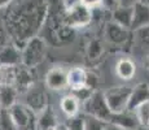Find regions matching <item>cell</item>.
Here are the masks:
<instances>
[{"mask_svg": "<svg viewBox=\"0 0 149 130\" xmlns=\"http://www.w3.org/2000/svg\"><path fill=\"white\" fill-rule=\"evenodd\" d=\"M48 9V0H13L3 22L10 42L22 50L29 39L38 37L47 22Z\"/></svg>", "mask_w": 149, "mask_h": 130, "instance_id": "1", "label": "cell"}, {"mask_svg": "<svg viewBox=\"0 0 149 130\" xmlns=\"http://www.w3.org/2000/svg\"><path fill=\"white\" fill-rule=\"evenodd\" d=\"M47 55V43L40 37H34L25 43L21 50V64L30 69L40 65Z\"/></svg>", "mask_w": 149, "mask_h": 130, "instance_id": "2", "label": "cell"}, {"mask_svg": "<svg viewBox=\"0 0 149 130\" xmlns=\"http://www.w3.org/2000/svg\"><path fill=\"white\" fill-rule=\"evenodd\" d=\"M93 21L92 9L87 8L86 5L81 4H74L65 9L64 12V24L71 29H83L91 25Z\"/></svg>", "mask_w": 149, "mask_h": 130, "instance_id": "3", "label": "cell"}, {"mask_svg": "<svg viewBox=\"0 0 149 130\" xmlns=\"http://www.w3.org/2000/svg\"><path fill=\"white\" fill-rule=\"evenodd\" d=\"M82 107H83V112H84L83 115L92 116L101 121H105V122H108L111 116V112L104 98V91L100 90L93 91L91 94V96L82 104Z\"/></svg>", "mask_w": 149, "mask_h": 130, "instance_id": "4", "label": "cell"}, {"mask_svg": "<svg viewBox=\"0 0 149 130\" xmlns=\"http://www.w3.org/2000/svg\"><path fill=\"white\" fill-rule=\"evenodd\" d=\"M131 87L127 85H119L108 89L104 91V98L111 113H119V112L127 111L128 99H130Z\"/></svg>", "mask_w": 149, "mask_h": 130, "instance_id": "5", "label": "cell"}, {"mask_svg": "<svg viewBox=\"0 0 149 130\" xmlns=\"http://www.w3.org/2000/svg\"><path fill=\"white\" fill-rule=\"evenodd\" d=\"M8 112L17 130H36V115L24 103L17 102L8 109Z\"/></svg>", "mask_w": 149, "mask_h": 130, "instance_id": "6", "label": "cell"}, {"mask_svg": "<svg viewBox=\"0 0 149 130\" xmlns=\"http://www.w3.org/2000/svg\"><path fill=\"white\" fill-rule=\"evenodd\" d=\"M25 96V105L30 108L35 115L42 112L44 108L49 105V100H48V94L44 87H42L38 83H34L29 90L24 94Z\"/></svg>", "mask_w": 149, "mask_h": 130, "instance_id": "7", "label": "cell"}, {"mask_svg": "<svg viewBox=\"0 0 149 130\" xmlns=\"http://www.w3.org/2000/svg\"><path fill=\"white\" fill-rule=\"evenodd\" d=\"M45 87L52 91H60L68 87V70L61 66H54L49 69L44 78Z\"/></svg>", "mask_w": 149, "mask_h": 130, "instance_id": "8", "label": "cell"}, {"mask_svg": "<svg viewBox=\"0 0 149 130\" xmlns=\"http://www.w3.org/2000/svg\"><path fill=\"white\" fill-rule=\"evenodd\" d=\"M35 69H30L27 66L19 64L16 69V81L14 87L17 89L18 94H25L34 83L36 82Z\"/></svg>", "mask_w": 149, "mask_h": 130, "instance_id": "9", "label": "cell"}, {"mask_svg": "<svg viewBox=\"0 0 149 130\" xmlns=\"http://www.w3.org/2000/svg\"><path fill=\"white\" fill-rule=\"evenodd\" d=\"M131 30L130 29H125L122 26L117 25L116 22L110 21L107 24L105 27V38L109 43L114 46H125L126 43L130 40Z\"/></svg>", "mask_w": 149, "mask_h": 130, "instance_id": "10", "label": "cell"}, {"mask_svg": "<svg viewBox=\"0 0 149 130\" xmlns=\"http://www.w3.org/2000/svg\"><path fill=\"white\" fill-rule=\"evenodd\" d=\"M149 100V83L148 82H139L134 87H131L130 99H128L127 111L132 112L136 107Z\"/></svg>", "mask_w": 149, "mask_h": 130, "instance_id": "11", "label": "cell"}, {"mask_svg": "<svg viewBox=\"0 0 149 130\" xmlns=\"http://www.w3.org/2000/svg\"><path fill=\"white\" fill-rule=\"evenodd\" d=\"M145 26H149V5L136 1L132 5V21L130 30L136 31Z\"/></svg>", "mask_w": 149, "mask_h": 130, "instance_id": "12", "label": "cell"}, {"mask_svg": "<svg viewBox=\"0 0 149 130\" xmlns=\"http://www.w3.org/2000/svg\"><path fill=\"white\" fill-rule=\"evenodd\" d=\"M108 122H111L114 125L119 126L123 130H137L139 122H137L135 115L131 111H123L119 113H111Z\"/></svg>", "mask_w": 149, "mask_h": 130, "instance_id": "13", "label": "cell"}, {"mask_svg": "<svg viewBox=\"0 0 149 130\" xmlns=\"http://www.w3.org/2000/svg\"><path fill=\"white\" fill-rule=\"evenodd\" d=\"M21 64V50L12 42L0 47V65L17 66Z\"/></svg>", "mask_w": 149, "mask_h": 130, "instance_id": "14", "label": "cell"}, {"mask_svg": "<svg viewBox=\"0 0 149 130\" xmlns=\"http://www.w3.org/2000/svg\"><path fill=\"white\" fill-rule=\"evenodd\" d=\"M58 124L60 122L57 121V116L51 104L36 115V124H35L36 130H49L57 128Z\"/></svg>", "mask_w": 149, "mask_h": 130, "instance_id": "15", "label": "cell"}, {"mask_svg": "<svg viewBox=\"0 0 149 130\" xmlns=\"http://www.w3.org/2000/svg\"><path fill=\"white\" fill-rule=\"evenodd\" d=\"M86 78H87V70L81 66H74L68 70V87L71 91L78 90L86 86Z\"/></svg>", "mask_w": 149, "mask_h": 130, "instance_id": "16", "label": "cell"}, {"mask_svg": "<svg viewBox=\"0 0 149 130\" xmlns=\"http://www.w3.org/2000/svg\"><path fill=\"white\" fill-rule=\"evenodd\" d=\"M116 73L121 79L130 81L136 74V64L128 57H122L116 64Z\"/></svg>", "mask_w": 149, "mask_h": 130, "instance_id": "17", "label": "cell"}, {"mask_svg": "<svg viewBox=\"0 0 149 130\" xmlns=\"http://www.w3.org/2000/svg\"><path fill=\"white\" fill-rule=\"evenodd\" d=\"M111 21L125 29H130L132 21V7H117L111 12Z\"/></svg>", "mask_w": 149, "mask_h": 130, "instance_id": "18", "label": "cell"}, {"mask_svg": "<svg viewBox=\"0 0 149 130\" xmlns=\"http://www.w3.org/2000/svg\"><path fill=\"white\" fill-rule=\"evenodd\" d=\"M82 104L79 103V100L74 96L73 94H68L65 96L61 98L60 100V108L64 112V115L69 117H74L77 115H79V108Z\"/></svg>", "mask_w": 149, "mask_h": 130, "instance_id": "19", "label": "cell"}, {"mask_svg": "<svg viewBox=\"0 0 149 130\" xmlns=\"http://www.w3.org/2000/svg\"><path fill=\"white\" fill-rule=\"evenodd\" d=\"M18 91L14 86H0V107L1 109H9L17 103Z\"/></svg>", "mask_w": 149, "mask_h": 130, "instance_id": "20", "label": "cell"}, {"mask_svg": "<svg viewBox=\"0 0 149 130\" xmlns=\"http://www.w3.org/2000/svg\"><path fill=\"white\" fill-rule=\"evenodd\" d=\"M17 66L0 65V86H14Z\"/></svg>", "mask_w": 149, "mask_h": 130, "instance_id": "21", "label": "cell"}, {"mask_svg": "<svg viewBox=\"0 0 149 130\" xmlns=\"http://www.w3.org/2000/svg\"><path fill=\"white\" fill-rule=\"evenodd\" d=\"M132 112L139 122V126H149V100L136 107Z\"/></svg>", "mask_w": 149, "mask_h": 130, "instance_id": "22", "label": "cell"}, {"mask_svg": "<svg viewBox=\"0 0 149 130\" xmlns=\"http://www.w3.org/2000/svg\"><path fill=\"white\" fill-rule=\"evenodd\" d=\"M104 52V48H102V43L100 42L99 39H92L90 43H88L87 47V56L90 60H96L99 59L100 56Z\"/></svg>", "mask_w": 149, "mask_h": 130, "instance_id": "23", "label": "cell"}, {"mask_svg": "<svg viewBox=\"0 0 149 130\" xmlns=\"http://www.w3.org/2000/svg\"><path fill=\"white\" fill-rule=\"evenodd\" d=\"M83 118H84V130H102L105 125V121H101L92 116L83 115Z\"/></svg>", "mask_w": 149, "mask_h": 130, "instance_id": "24", "label": "cell"}, {"mask_svg": "<svg viewBox=\"0 0 149 130\" xmlns=\"http://www.w3.org/2000/svg\"><path fill=\"white\" fill-rule=\"evenodd\" d=\"M68 130H84V118L83 115H77L74 117H69L65 122Z\"/></svg>", "mask_w": 149, "mask_h": 130, "instance_id": "25", "label": "cell"}, {"mask_svg": "<svg viewBox=\"0 0 149 130\" xmlns=\"http://www.w3.org/2000/svg\"><path fill=\"white\" fill-rule=\"evenodd\" d=\"M0 130H17L12 118L9 116L8 109H3L0 112Z\"/></svg>", "mask_w": 149, "mask_h": 130, "instance_id": "26", "label": "cell"}, {"mask_svg": "<svg viewBox=\"0 0 149 130\" xmlns=\"http://www.w3.org/2000/svg\"><path fill=\"white\" fill-rule=\"evenodd\" d=\"M92 92H93L92 90H90L88 87H86V86H84V87H82V89H78V90L71 91L70 94H73L74 96H75L77 99L79 100V103L83 104V103L86 102V100L88 99V98L91 96V94H92Z\"/></svg>", "mask_w": 149, "mask_h": 130, "instance_id": "27", "label": "cell"}, {"mask_svg": "<svg viewBox=\"0 0 149 130\" xmlns=\"http://www.w3.org/2000/svg\"><path fill=\"white\" fill-rule=\"evenodd\" d=\"M136 34V38L139 39V42L141 43L143 46H148L149 47V26H145V27H141L139 30L134 31Z\"/></svg>", "mask_w": 149, "mask_h": 130, "instance_id": "28", "label": "cell"}, {"mask_svg": "<svg viewBox=\"0 0 149 130\" xmlns=\"http://www.w3.org/2000/svg\"><path fill=\"white\" fill-rule=\"evenodd\" d=\"M97 85H99V77L96 76L93 72L87 70V78H86V87H88L90 90L96 91Z\"/></svg>", "mask_w": 149, "mask_h": 130, "instance_id": "29", "label": "cell"}, {"mask_svg": "<svg viewBox=\"0 0 149 130\" xmlns=\"http://www.w3.org/2000/svg\"><path fill=\"white\" fill-rule=\"evenodd\" d=\"M101 7L111 13L117 7H119V4L118 0H101Z\"/></svg>", "mask_w": 149, "mask_h": 130, "instance_id": "30", "label": "cell"}, {"mask_svg": "<svg viewBox=\"0 0 149 130\" xmlns=\"http://www.w3.org/2000/svg\"><path fill=\"white\" fill-rule=\"evenodd\" d=\"M9 42H10V39H9V37H8V33H7V30H5L4 25L0 24V47L8 44Z\"/></svg>", "mask_w": 149, "mask_h": 130, "instance_id": "31", "label": "cell"}, {"mask_svg": "<svg viewBox=\"0 0 149 130\" xmlns=\"http://www.w3.org/2000/svg\"><path fill=\"white\" fill-rule=\"evenodd\" d=\"M79 3L86 5L90 9H95V8L101 7V0H79Z\"/></svg>", "mask_w": 149, "mask_h": 130, "instance_id": "32", "label": "cell"}, {"mask_svg": "<svg viewBox=\"0 0 149 130\" xmlns=\"http://www.w3.org/2000/svg\"><path fill=\"white\" fill-rule=\"evenodd\" d=\"M136 3V0H118V4L121 7H132Z\"/></svg>", "mask_w": 149, "mask_h": 130, "instance_id": "33", "label": "cell"}, {"mask_svg": "<svg viewBox=\"0 0 149 130\" xmlns=\"http://www.w3.org/2000/svg\"><path fill=\"white\" fill-rule=\"evenodd\" d=\"M102 130H123V129H121L119 126L114 125V124H111V122H105V125H104V128H102Z\"/></svg>", "mask_w": 149, "mask_h": 130, "instance_id": "34", "label": "cell"}, {"mask_svg": "<svg viewBox=\"0 0 149 130\" xmlns=\"http://www.w3.org/2000/svg\"><path fill=\"white\" fill-rule=\"evenodd\" d=\"M13 0H0V9H7Z\"/></svg>", "mask_w": 149, "mask_h": 130, "instance_id": "35", "label": "cell"}, {"mask_svg": "<svg viewBox=\"0 0 149 130\" xmlns=\"http://www.w3.org/2000/svg\"><path fill=\"white\" fill-rule=\"evenodd\" d=\"M62 3H64L65 8H69V7H71V5H74V4H78L79 0H62Z\"/></svg>", "mask_w": 149, "mask_h": 130, "instance_id": "36", "label": "cell"}, {"mask_svg": "<svg viewBox=\"0 0 149 130\" xmlns=\"http://www.w3.org/2000/svg\"><path fill=\"white\" fill-rule=\"evenodd\" d=\"M143 65H144V68L149 72V53L144 57V60H143Z\"/></svg>", "mask_w": 149, "mask_h": 130, "instance_id": "37", "label": "cell"}, {"mask_svg": "<svg viewBox=\"0 0 149 130\" xmlns=\"http://www.w3.org/2000/svg\"><path fill=\"white\" fill-rule=\"evenodd\" d=\"M57 130H68V129H66V126H65V124H58Z\"/></svg>", "mask_w": 149, "mask_h": 130, "instance_id": "38", "label": "cell"}, {"mask_svg": "<svg viewBox=\"0 0 149 130\" xmlns=\"http://www.w3.org/2000/svg\"><path fill=\"white\" fill-rule=\"evenodd\" d=\"M136 1L141 3V4H145V5H149V0H136Z\"/></svg>", "mask_w": 149, "mask_h": 130, "instance_id": "39", "label": "cell"}, {"mask_svg": "<svg viewBox=\"0 0 149 130\" xmlns=\"http://www.w3.org/2000/svg\"><path fill=\"white\" fill-rule=\"evenodd\" d=\"M137 130H149V126H139Z\"/></svg>", "mask_w": 149, "mask_h": 130, "instance_id": "40", "label": "cell"}, {"mask_svg": "<svg viewBox=\"0 0 149 130\" xmlns=\"http://www.w3.org/2000/svg\"><path fill=\"white\" fill-rule=\"evenodd\" d=\"M57 126H58V125H57ZM49 130H57V128H53V129H49Z\"/></svg>", "mask_w": 149, "mask_h": 130, "instance_id": "41", "label": "cell"}, {"mask_svg": "<svg viewBox=\"0 0 149 130\" xmlns=\"http://www.w3.org/2000/svg\"><path fill=\"white\" fill-rule=\"evenodd\" d=\"M1 111H3V109H1V107H0V112H1Z\"/></svg>", "mask_w": 149, "mask_h": 130, "instance_id": "42", "label": "cell"}]
</instances>
